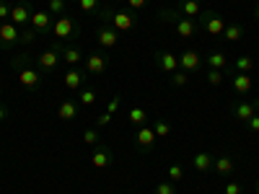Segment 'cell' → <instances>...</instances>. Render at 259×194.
Segmentation results:
<instances>
[{
    "mask_svg": "<svg viewBox=\"0 0 259 194\" xmlns=\"http://www.w3.org/2000/svg\"><path fill=\"white\" fill-rule=\"evenodd\" d=\"M11 68L21 83V88H26V91H39L41 88V83H45V78H41V70L36 68V62L29 52H21L11 60Z\"/></svg>",
    "mask_w": 259,
    "mask_h": 194,
    "instance_id": "6da1fadb",
    "label": "cell"
},
{
    "mask_svg": "<svg viewBox=\"0 0 259 194\" xmlns=\"http://www.w3.org/2000/svg\"><path fill=\"white\" fill-rule=\"evenodd\" d=\"M158 21H161V24H168L179 39H192L194 34L200 31L197 18H187V16H182L177 8H161V11H158Z\"/></svg>",
    "mask_w": 259,
    "mask_h": 194,
    "instance_id": "7a4b0ae2",
    "label": "cell"
},
{
    "mask_svg": "<svg viewBox=\"0 0 259 194\" xmlns=\"http://www.w3.org/2000/svg\"><path fill=\"white\" fill-rule=\"evenodd\" d=\"M96 16H99V21H101L104 26H112V29H114V31H119V34H124V31H133V29H135V24H138L135 13L130 11V8L112 11L109 6H101Z\"/></svg>",
    "mask_w": 259,
    "mask_h": 194,
    "instance_id": "3957f363",
    "label": "cell"
},
{
    "mask_svg": "<svg viewBox=\"0 0 259 194\" xmlns=\"http://www.w3.org/2000/svg\"><path fill=\"white\" fill-rule=\"evenodd\" d=\"M83 29L78 21H73L70 16H57L52 24V39L62 41V44H78Z\"/></svg>",
    "mask_w": 259,
    "mask_h": 194,
    "instance_id": "277c9868",
    "label": "cell"
},
{
    "mask_svg": "<svg viewBox=\"0 0 259 194\" xmlns=\"http://www.w3.org/2000/svg\"><path fill=\"white\" fill-rule=\"evenodd\" d=\"M80 68L85 70V75H94V78H101L106 70H109V60H106V50H89L80 62Z\"/></svg>",
    "mask_w": 259,
    "mask_h": 194,
    "instance_id": "5b68a950",
    "label": "cell"
},
{
    "mask_svg": "<svg viewBox=\"0 0 259 194\" xmlns=\"http://www.w3.org/2000/svg\"><path fill=\"white\" fill-rule=\"evenodd\" d=\"M228 112L236 122H241L246 124L254 114H259V99H233L231 106H228Z\"/></svg>",
    "mask_w": 259,
    "mask_h": 194,
    "instance_id": "8992f818",
    "label": "cell"
},
{
    "mask_svg": "<svg viewBox=\"0 0 259 194\" xmlns=\"http://www.w3.org/2000/svg\"><path fill=\"white\" fill-rule=\"evenodd\" d=\"M197 21H200V29L202 31H207L210 36H223V31H226V18L218 13V11H202L200 16H197Z\"/></svg>",
    "mask_w": 259,
    "mask_h": 194,
    "instance_id": "52a82bcc",
    "label": "cell"
},
{
    "mask_svg": "<svg viewBox=\"0 0 259 194\" xmlns=\"http://www.w3.org/2000/svg\"><path fill=\"white\" fill-rule=\"evenodd\" d=\"M31 16H34V11H31L29 0H18V3L11 6V24H16L18 29L31 26Z\"/></svg>",
    "mask_w": 259,
    "mask_h": 194,
    "instance_id": "ba28073f",
    "label": "cell"
},
{
    "mask_svg": "<svg viewBox=\"0 0 259 194\" xmlns=\"http://www.w3.org/2000/svg\"><path fill=\"white\" fill-rule=\"evenodd\" d=\"M60 60H62V57H60V52H57V47H55V44H50L41 55H36V57H34V62H36V68L41 70V75H45V73H47V75H50V73H55V70H57V65H60Z\"/></svg>",
    "mask_w": 259,
    "mask_h": 194,
    "instance_id": "9c48e42d",
    "label": "cell"
},
{
    "mask_svg": "<svg viewBox=\"0 0 259 194\" xmlns=\"http://www.w3.org/2000/svg\"><path fill=\"white\" fill-rule=\"evenodd\" d=\"M52 44L57 47L62 62H68V68H78V65L83 62V57H85V52H83L78 44H62V41H57V39L52 41Z\"/></svg>",
    "mask_w": 259,
    "mask_h": 194,
    "instance_id": "30bf717a",
    "label": "cell"
},
{
    "mask_svg": "<svg viewBox=\"0 0 259 194\" xmlns=\"http://www.w3.org/2000/svg\"><path fill=\"white\" fill-rule=\"evenodd\" d=\"M18 44V26L11 21H0V52H8Z\"/></svg>",
    "mask_w": 259,
    "mask_h": 194,
    "instance_id": "8fae6325",
    "label": "cell"
},
{
    "mask_svg": "<svg viewBox=\"0 0 259 194\" xmlns=\"http://www.w3.org/2000/svg\"><path fill=\"white\" fill-rule=\"evenodd\" d=\"M231 88L236 96H249L254 91V78L249 73H231Z\"/></svg>",
    "mask_w": 259,
    "mask_h": 194,
    "instance_id": "7c38bea8",
    "label": "cell"
},
{
    "mask_svg": "<svg viewBox=\"0 0 259 194\" xmlns=\"http://www.w3.org/2000/svg\"><path fill=\"white\" fill-rule=\"evenodd\" d=\"M114 163V150L109 145H96L94 148V153H91V166L94 168H109Z\"/></svg>",
    "mask_w": 259,
    "mask_h": 194,
    "instance_id": "4fadbf2b",
    "label": "cell"
},
{
    "mask_svg": "<svg viewBox=\"0 0 259 194\" xmlns=\"http://www.w3.org/2000/svg\"><path fill=\"white\" fill-rule=\"evenodd\" d=\"M96 41H99L101 50H114V47L119 44V31H114L112 26L99 24V29H96Z\"/></svg>",
    "mask_w": 259,
    "mask_h": 194,
    "instance_id": "5bb4252c",
    "label": "cell"
},
{
    "mask_svg": "<svg viewBox=\"0 0 259 194\" xmlns=\"http://www.w3.org/2000/svg\"><path fill=\"white\" fill-rule=\"evenodd\" d=\"M153 60H156V65H158L166 75H171V73L179 70V57H177L174 52H168V50H158V52L153 55Z\"/></svg>",
    "mask_w": 259,
    "mask_h": 194,
    "instance_id": "9a60e30c",
    "label": "cell"
},
{
    "mask_svg": "<svg viewBox=\"0 0 259 194\" xmlns=\"http://www.w3.org/2000/svg\"><path fill=\"white\" fill-rule=\"evenodd\" d=\"M52 24H55V16L50 11H34L31 16V29L36 34H52Z\"/></svg>",
    "mask_w": 259,
    "mask_h": 194,
    "instance_id": "2e32d148",
    "label": "cell"
},
{
    "mask_svg": "<svg viewBox=\"0 0 259 194\" xmlns=\"http://www.w3.org/2000/svg\"><path fill=\"white\" fill-rule=\"evenodd\" d=\"M156 132H153V127L150 124H145V127H138V132H135V142H138V148L143 150V153H150L153 150V145H156Z\"/></svg>",
    "mask_w": 259,
    "mask_h": 194,
    "instance_id": "e0dca14e",
    "label": "cell"
},
{
    "mask_svg": "<svg viewBox=\"0 0 259 194\" xmlns=\"http://www.w3.org/2000/svg\"><path fill=\"white\" fill-rule=\"evenodd\" d=\"M83 80H85V70L83 68H68V70H65V75H62V85L68 91H80Z\"/></svg>",
    "mask_w": 259,
    "mask_h": 194,
    "instance_id": "ac0fdd59",
    "label": "cell"
},
{
    "mask_svg": "<svg viewBox=\"0 0 259 194\" xmlns=\"http://www.w3.org/2000/svg\"><path fill=\"white\" fill-rule=\"evenodd\" d=\"M200 65H202V57L194 50H184L179 55V70H184V73H197Z\"/></svg>",
    "mask_w": 259,
    "mask_h": 194,
    "instance_id": "d6986e66",
    "label": "cell"
},
{
    "mask_svg": "<svg viewBox=\"0 0 259 194\" xmlns=\"http://www.w3.org/2000/svg\"><path fill=\"white\" fill-rule=\"evenodd\" d=\"M78 114H80V104H78V101H73V99L62 101V104L57 106V117H60L62 122H75V119H78Z\"/></svg>",
    "mask_w": 259,
    "mask_h": 194,
    "instance_id": "ffe728a7",
    "label": "cell"
},
{
    "mask_svg": "<svg viewBox=\"0 0 259 194\" xmlns=\"http://www.w3.org/2000/svg\"><path fill=\"white\" fill-rule=\"evenodd\" d=\"M205 62H207L210 70H231V62H228V57L221 50H210L207 57H205Z\"/></svg>",
    "mask_w": 259,
    "mask_h": 194,
    "instance_id": "44dd1931",
    "label": "cell"
},
{
    "mask_svg": "<svg viewBox=\"0 0 259 194\" xmlns=\"http://www.w3.org/2000/svg\"><path fill=\"white\" fill-rule=\"evenodd\" d=\"M212 161H215L212 153H207V150H200L197 156H192V168L200 171V174H207V171H212Z\"/></svg>",
    "mask_w": 259,
    "mask_h": 194,
    "instance_id": "7402d4cb",
    "label": "cell"
},
{
    "mask_svg": "<svg viewBox=\"0 0 259 194\" xmlns=\"http://www.w3.org/2000/svg\"><path fill=\"white\" fill-rule=\"evenodd\" d=\"M212 171L218 176H231L233 171H236V161L231 156H218V158L212 161Z\"/></svg>",
    "mask_w": 259,
    "mask_h": 194,
    "instance_id": "603a6c76",
    "label": "cell"
},
{
    "mask_svg": "<svg viewBox=\"0 0 259 194\" xmlns=\"http://www.w3.org/2000/svg\"><path fill=\"white\" fill-rule=\"evenodd\" d=\"M177 11H179L182 16H187V18H197V16L202 13V6L197 3V0H179Z\"/></svg>",
    "mask_w": 259,
    "mask_h": 194,
    "instance_id": "cb8c5ba5",
    "label": "cell"
},
{
    "mask_svg": "<svg viewBox=\"0 0 259 194\" xmlns=\"http://www.w3.org/2000/svg\"><path fill=\"white\" fill-rule=\"evenodd\" d=\"M251 70H254V57H249V55H239V57H233L231 73H251Z\"/></svg>",
    "mask_w": 259,
    "mask_h": 194,
    "instance_id": "d4e9b609",
    "label": "cell"
},
{
    "mask_svg": "<svg viewBox=\"0 0 259 194\" xmlns=\"http://www.w3.org/2000/svg\"><path fill=\"white\" fill-rule=\"evenodd\" d=\"M148 119H150V117H148V112L143 109V106H135V109H130V124H133V127H145Z\"/></svg>",
    "mask_w": 259,
    "mask_h": 194,
    "instance_id": "484cf974",
    "label": "cell"
},
{
    "mask_svg": "<svg viewBox=\"0 0 259 194\" xmlns=\"http://www.w3.org/2000/svg\"><path fill=\"white\" fill-rule=\"evenodd\" d=\"M36 31L31 29V26H26V29H18V44L21 47H29V44H34V41H36Z\"/></svg>",
    "mask_w": 259,
    "mask_h": 194,
    "instance_id": "4316f807",
    "label": "cell"
},
{
    "mask_svg": "<svg viewBox=\"0 0 259 194\" xmlns=\"http://www.w3.org/2000/svg\"><path fill=\"white\" fill-rule=\"evenodd\" d=\"M241 36H244V26L241 24H228L226 31H223V39L226 41H239Z\"/></svg>",
    "mask_w": 259,
    "mask_h": 194,
    "instance_id": "83f0119b",
    "label": "cell"
},
{
    "mask_svg": "<svg viewBox=\"0 0 259 194\" xmlns=\"http://www.w3.org/2000/svg\"><path fill=\"white\" fill-rule=\"evenodd\" d=\"M68 3L70 0H50V6H47V11L57 18V16H68Z\"/></svg>",
    "mask_w": 259,
    "mask_h": 194,
    "instance_id": "f1b7e54d",
    "label": "cell"
},
{
    "mask_svg": "<svg viewBox=\"0 0 259 194\" xmlns=\"http://www.w3.org/2000/svg\"><path fill=\"white\" fill-rule=\"evenodd\" d=\"M73 3L83 11V13H99V8H101V0H73Z\"/></svg>",
    "mask_w": 259,
    "mask_h": 194,
    "instance_id": "f546056e",
    "label": "cell"
},
{
    "mask_svg": "<svg viewBox=\"0 0 259 194\" xmlns=\"http://www.w3.org/2000/svg\"><path fill=\"white\" fill-rule=\"evenodd\" d=\"M78 104L85 106V109H89V106H94V104H96V91H94V88H83V91H78Z\"/></svg>",
    "mask_w": 259,
    "mask_h": 194,
    "instance_id": "4dcf8cb0",
    "label": "cell"
},
{
    "mask_svg": "<svg viewBox=\"0 0 259 194\" xmlns=\"http://www.w3.org/2000/svg\"><path fill=\"white\" fill-rule=\"evenodd\" d=\"M99 140H101V137H99V129H96V127H85V129H83V142L89 145V148H96Z\"/></svg>",
    "mask_w": 259,
    "mask_h": 194,
    "instance_id": "1f68e13d",
    "label": "cell"
},
{
    "mask_svg": "<svg viewBox=\"0 0 259 194\" xmlns=\"http://www.w3.org/2000/svg\"><path fill=\"white\" fill-rule=\"evenodd\" d=\"M153 132H156V137H168L171 135V124L166 122V119H153Z\"/></svg>",
    "mask_w": 259,
    "mask_h": 194,
    "instance_id": "d6a6232c",
    "label": "cell"
},
{
    "mask_svg": "<svg viewBox=\"0 0 259 194\" xmlns=\"http://www.w3.org/2000/svg\"><path fill=\"white\" fill-rule=\"evenodd\" d=\"M166 174H168V181H171V184H177V181H182V179H184V166L171 163V166L166 168Z\"/></svg>",
    "mask_w": 259,
    "mask_h": 194,
    "instance_id": "836d02e7",
    "label": "cell"
},
{
    "mask_svg": "<svg viewBox=\"0 0 259 194\" xmlns=\"http://www.w3.org/2000/svg\"><path fill=\"white\" fill-rule=\"evenodd\" d=\"M171 85H174V88H184L187 85V80H189V73H184V70H177V73H171Z\"/></svg>",
    "mask_w": 259,
    "mask_h": 194,
    "instance_id": "e575fe53",
    "label": "cell"
},
{
    "mask_svg": "<svg viewBox=\"0 0 259 194\" xmlns=\"http://www.w3.org/2000/svg\"><path fill=\"white\" fill-rule=\"evenodd\" d=\"M226 80V70H207V83L210 85H221Z\"/></svg>",
    "mask_w": 259,
    "mask_h": 194,
    "instance_id": "d590c367",
    "label": "cell"
},
{
    "mask_svg": "<svg viewBox=\"0 0 259 194\" xmlns=\"http://www.w3.org/2000/svg\"><path fill=\"white\" fill-rule=\"evenodd\" d=\"M156 194H177V186L171 181H158L156 184Z\"/></svg>",
    "mask_w": 259,
    "mask_h": 194,
    "instance_id": "8d00e7d4",
    "label": "cell"
},
{
    "mask_svg": "<svg viewBox=\"0 0 259 194\" xmlns=\"http://www.w3.org/2000/svg\"><path fill=\"white\" fill-rule=\"evenodd\" d=\"M106 124H112V114H109V112H101V114L94 119V127L101 129V127H106Z\"/></svg>",
    "mask_w": 259,
    "mask_h": 194,
    "instance_id": "74e56055",
    "label": "cell"
},
{
    "mask_svg": "<svg viewBox=\"0 0 259 194\" xmlns=\"http://www.w3.org/2000/svg\"><path fill=\"white\" fill-rule=\"evenodd\" d=\"M223 194H244V186L239 181H228L226 189H223Z\"/></svg>",
    "mask_w": 259,
    "mask_h": 194,
    "instance_id": "f35d334b",
    "label": "cell"
},
{
    "mask_svg": "<svg viewBox=\"0 0 259 194\" xmlns=\"http://www.w3.org/2000/svg\"><path fill=\"white\" fill-rule=\"evenodd\" d=\"M0 21H11V3L0 0Z\"/></svg>",
    "mask_w": 259,
    "mask_h": 194,
    "instance_id": "ab89813d",
    "label": "cell"
},
{
    "mask_svg": "<svg viewBox=\"0 0 259 194\" xmlns=\"http://www.w3.org/2000/svg\"><path fill=\"white\" fill-rule=\"evenodd\" d=\"M246 129H249L251 135H259V114H254V117L246 122Z\"/></svg>",
    "mask_w": 259,
    "mask_h": 194,
    "instance_id": "60d3db41",
    "label": "cell"
},
{
    "mask_svg": "<svg viewBox=\"0 0 259 194\" xmlns=\"http://www.w3.org/2000/svg\"><path fill=\"white\" fill-rule=\"evenodd\" d=\"M119 106H122V96H114L112 101H109V106H106V112H109L112 117L117 114V109H119Z\"/></svg>",
    "mask_w": 259,
    "mask_h": 194,
    "instance_id": "b9f144b4",
    "label": "cell"
},
{
    "mask_svg": "<svg viewBox=\"0 0 259 194\" xmlns=\"http://www.w3.org/2000/svg\"><path fill=\"white\" fill-rule=\"evenodd\" d=\"M127 8L133 11V13H135V11H143V8H145V0H127Z\"/></svg>",
    "mask_w": 259,
    "mask_h": 194,
    "instance_id": "7bdbcfd3",
    "label": "cell"
},
{
    "mask_svg": "<svg viewBox=\"0 0 259 194\" xmlns=\"http://www.w3.org/2000/svg\"><path fill=\"white\" fill-rule=\"evenodd\" d=\"M6 117H8V106H6V104H0V122H3Z\"/></svg>",
    "mask_w": 259,
    "mask_h": 194,
    "instance_id": "ee69618b",
    "label": "cell"
},
{
    "mask_svg": "<svg viewBox=\"0 0 259 194\" xmlns=\"http://www.w3.org/2000/svg\"><path fill=\"white\" fill-rule=\"evenodd\" d=\"M254 16H256V21H259V0H256V6H254Z\"/></svg>",
    "mask_w": 259,
    "mask_h": 194,
    "instance_id": "f6af8a7d",
    "label": "cell"
},
{
    "mask_svg": "<svg viewBox=\"0 0 259 194\" xmlns=\"http://www.w3.org/2000/svg\"><path fill=\"white\" fill-rule=\"evenodd\" d=\"M254 194H259V181H256V184H254Z\"/></svg>",
    "mask_w": 259,
    "mask_h": 194,
    "instance_id": "bcb514c9",
    "label": "cell"
},
{
    "mask_svg": "<svg viewBox=\"0 0 259 194\" xmlns=\"http://www.w3.org/2000/svg\"><path fill=\"white\" fill-rule=\"evenodd\" d=\"M0 99H3V85H0Z\"/></svg>",
    "mask_w": 259,
    "mask_h": 194,
    "instance_id": "7dc6e473",
    "label": "cell"
},
{
    "mask_svg": "<svg viewBox=\"0 0 259 194\" xmlns=\"http://www.w3.org/2000/svg\"><path fill=\"white\" fill-rule=\"evenodd\" d=\"M109 3H122V0H109Z\"/></svg>",
    "mask_w": 259,
    "mask_h": 194,
    "instance_id": "c3c4849f",
    "label": "cell"
}]
</instances>
